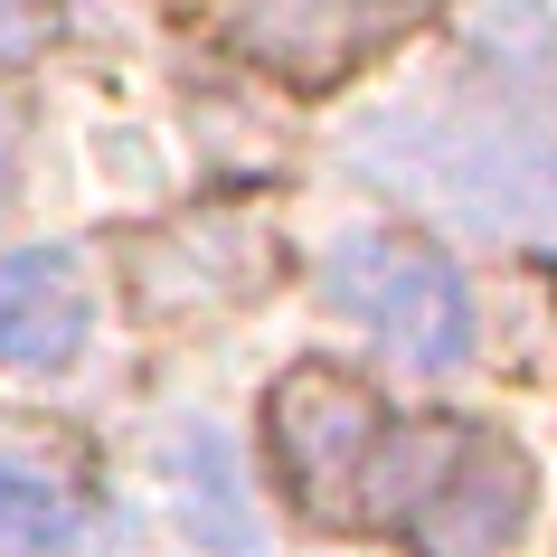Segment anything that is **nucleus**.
<instances>
[{
    "instance_id": "20e7f679",
    "label": "nucleus",
    "mask_w": 557,
    "mask_h": 557,
    "mask_svg": "<svg viewBox=\"0 0 557 557\" xmlns=\"http://www.w3.org/2000/svg\"><path fill=\"white\" fill-rule=\"evenodd\" d=\"M274 454H284V482L312 520H359V463L379 444V397L341 369H294L274 387Z\"/></svg>"
},
{
    "instance_id": "f257e3e1",
    "label": "nucleus",
    "mask_w": 557,
    "mask_h": 557,
    "mask_svg": "<svg viewBox=\"0 0 557 557\" xmlns=\"http://www.w3.org/2000/svg\"><path fill=\"white\" fill-rule=\"evenodd\" d=\"M369 171H387L397 189H416L425 208L463 218L472 236H539L557 227V143L529 133L510 114H482V104H397V114L369 123L359 143Z\"/></svg>"
},
{
    "instance_id": "f03ea898",
    "label": "nucleus",
    "mask_w": 557,
    "mask_h": 557,
    "mask_svg": "<svg viewBox=\"0 0 557 557\" xmlns=\"http://www.w3.org/2000/svg\"><path fill=\"white\" fill-rule=\"evenodd\" d=\"M529 463L492 425H379L359 463V520L416 539L425 557H500L529 529Z\"/></svg>"
},
{
    "instance_id": "423d86ee",
    "label": "nucleus",
    "mask_w": 557,
    "mask_h": 557,
    "mask_svg": "<svg viewBox=\"0 0 557 557\" xmlns=\"http://www.w3.org/2000/svg\"><path fill=\"white\" fill-rule=\"evenodd\" d=\"M95 322L86 264L66 246H29V256H0V359L10 369H58Z\"/></svg>"
},
{
    "instance_id": "0eeeda50",
    "label": "nucleus",
    "mask_w": 557,
    "mask_h": 557,
    "mask_svg": "<svg viewBox=\"0 0 557 557\" xmlns=\"http://www.w3.org/2000/svg\"><path fill=\"white\" fill-rule=\"evenodd\" d=\"M76 539V492H58L48 472L0 463V557H48Z\"/></svg>"
},
{
    "instance_id": "1a4fd4ad",
    "label": "nucleus",
    "mask_w": 557,
    "mask_h": 557,
    "mask_svg": "<svg viewBox=\"0 0 557 557\" xmlns=\"http://www.w3.org/2000/svg\"><path fill=\"white\" fill-rule=\"evenodd\" d=\"M10 171H20V123L0 114V199H10Z\"/></svg>"
},
{
    "instance_id": "7ed1b4c3",
    "label": "nucleus",
    "mask_w": 557,
    "mask_h": 557,
    "mask_svg": "<svg viewBox=\"0 0 557 557\" xmlns=\"http://www.w3.org/2000/svg\"><path fill=\"white\" fill-rule=\"evenodd\" d=\"M331 302L350 312L359 331H379L387 350L407 359V369H454L472 350V302H463V274L435 256V246H416V236H341L322 264Z\"/></svg>"
},
{
    "instance_id": "6e6552de",
    "label": "nucleus",
    "mask_w": 557,
    "mask_h": 557,
    "mask_svg": "<svg viewBox=\"0 0 557 557\" xmlns=\"http://www.w3.org/2000/svg\"><path fill=\"white\" fill-rule=\"evenodd\" d=\"M58 29H66L58 0H0V58H10V66H20V58H48Z\"/></svg>"
},
{
    "instance_id": "39448f33",
    "label": "nucleus",
    "mask_w": 557,
    "mask_h": 557,
    "mask_svg": "<svg viewBox=\"0 0 557 557\" xmlns=\"http://www.w3.org/2000/svg\"><path fill=\"white\" fill-rule=\"evenodd\" d=\"M435 0H218V29L256 66L294 76V86H331L350 76L369 48L407 38Z\"/></svg>"
}]
</instances>
